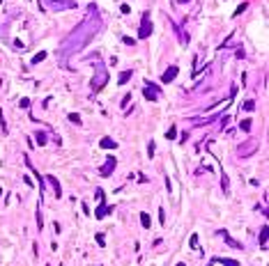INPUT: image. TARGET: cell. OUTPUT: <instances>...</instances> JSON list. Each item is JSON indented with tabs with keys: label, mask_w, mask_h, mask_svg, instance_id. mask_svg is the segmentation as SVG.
Listing matches in <instances>:
<instances>
[{
	"label": "cell",
	"mask_w": 269,
	"mask_h": 266,
	"mask_svg": "<svg viewBox=\"0 0 269 266\" xmlns=\"http://www.w3.org/2000/svg\"><path fill=\"white\" fill-rule=\"evenodd\" d=\"M113 163H115L113 158H108V168H111V165H113ZM101 174H104V177H106V174H111V170H106V168H104V170H101Z\"/></svg>",
	"instance_id": "14"
},
{
	"label": "cell",
	"mask_w": 269,
	"mask_h": 266,
	"mask_svg": "<svg viewBox=\"0 0 269 266\" xmlns=\"http://www.w3.org/2000/svg\"><path fill=\"white\" fill-rule=\"evenodd\" d=\"M37 142H39V145H44V142H46V136H44V133H37Z\"/></svg>",
	"instance_id": "16"
},
{
	"label": "cell",
	"mask_w": 269,
	"mask_h": 266,
	"mask_svg": "<svg viewBox=\"0 0 269 266\" xmlns=\"http://www.w3.org/2000/svg\"><path fill=\"white\" fill-rule=\"evenodd\" d=\"M69 120H71V122H76V124H81V117H78V115H69Z\"/></svg>",
	"instance_id": "21"
},
{
	"label": "cell",
	"mask_w": 269,
	"mask_h": 266,
	"mask_svg": "<svg viewBox=\"0 0 269 266\" xmlns=\"http://www.w3.org/2000/svg\"><path fill=\"white\" fill-rule=\"evenodd\" d=\"M106 214H111V206H106V204H99V209H97V218H104Z\"/></svg>",
	"instance_id": "3"
},
{
	"label": "cell",
	"mask_w": 269,
	"mask_h": 266,
	"mask_svg": "<svg viewBox=\"0 0 269 266\" xmlns=\"http://www.w3.org/2000/svg\"><path fill=\"white\" fill-rule=\"evenodd\" d=\"M129 78H131V71H122V74H120V85H124Z\"/></svg>",
	"instance_id": "8"
},
{
	"label": "cell",
	"mask_w": 269,
	"mask_h": 266,
	"mask_svg": "<svg viewBox=\"0 0 269 266\" xmlns=\"http://www.w3.org/2000/svg\"><path fill=\"white\" fill-rule=\"evenodd\" d=\"M175 136H177V129H175V126H170V129H168V133H166V138H168V140H173Z\"/></svg>",
	"instance_id": "12"
},
{
	"label": "cell",
	"mask_w": 269,
	"mask_h": 266,
	"mask_svg": "<svg viewBox=\"0 0 269 266\" xmlns=\"http://www.w3.org/2000/svg\"><path fill=\"white\" fill-rule=\"evenodd\" d=\"M260 243L267 246V227H262V232H260Z\"/></svg>",
	"instance_id": "10"
},
{
	"label": "cell",
	"mask_w": 269,
	"mask_h": 266,
	"mask_svg": "<svg viewBox=\"0 0 269 266\" xmlns=\"http://www.w3.org/2000/svg\"><path fill=\"white\" fill-rule=\"evenodd\" d=\"M214 262H221V264H226V266H239V262H235V259H228V257H216Z\"/></svg>",
	"instance_id": "4"
},
{
	"label": "cell",
	"mask_w": 269,
	"mask_h": 266,
	"mask_svg": "<svg viewBox=\"0 0 269 266\" xmlns=\"http://www.w3.org/2000/svg\"><path fill=\"white\" fill-rule=\"evenodd\" d=\"M30 106V99H21V108H28Z\"/></svg>",
	"instance_id": "20"
},
{
	"label": "cell",
	"mask_w": 269,
	"mask_h": 266,
	"mask_svg": "<svg viewBox=\"0 0 269 266\" xmlns=\"http://www.w3.org/2000/svg\"><path fill=\"white\" fill-rule=\"evenodd\" d=\"M191 248H198V234H193V236H191Z\"/></svg>",
	"instance_id": "15"
},
{
	"label": "cell",
	"mask_w": 269,
	"mask_h": 266,
	"mask_svg": "<svg viewBox=\"0 0 269 266\" xmlns=\"http://www.w3.org/2000/svg\"><path fill=\"white\" fill-rule=\"evenodd\" d=\"M48 181L53 184V190H55V195L60 197V195H62V190H60V184H58V179H55V177H48Z\"/></svg>",
	"instance_id": "6"
},
{
	"label": "cell",
	"mask_w": 269,
	"mask_h": 266,
	"mask_svg": "<svg viewBox=\"0 0 269 266\" xmlns=\"http://www.w3.org/2000/svg\"><path fill=\"white\" fill-rule=\"evenodd\" d=\"M180 2H186V0H180Z\"/></svg>",
	"instance_id": "22"
},
{
	"label": "cell",
	"mask_w": 269,
	"mask_h": 266,
	"mask_svg": "<svg viewBox=\"0 0 269 266\" xmlns=\"http://www.w3.org/2000/svg\"><path fill=\"white\" fill-rule=\"evenodd\" d=\"M147 149H150V152H147V156L152 158V156H154V142H150V147H147Z\"/></svg>",
	"instance_id": "17"
},
{
	"label": "cell",
	"mask_w": 269,
	"mask_h": 266,
	"mask_svg": "<svg viewBox=\"0 0 269 266\" xmlns=\"http://www.w3.org/2000/svg\"><path fill=\"white\" fill-rule=\"evenodd\" d=\"M175 76H177V67H170V69L163 74V76H161V80H163V83H170Z\"/></svg>",
	"instance_id": "2"
},
{
	"label": "cell",
	"mask_w": 269,
	"mask_h": 266,
	"mask_svg": "<svg viewBox=\"0 0 269 266\" xmlns=\"http://www.w3.org/2000/svg\"><path fill=\"white\" fill-rule=\"evenodd\" d=\"M44 58H46V53H44V51H42V53H37L35 58H32V64H39V62H42Z\"/></svg>",
	"instance_id": "9"
},
{
	"label": "cell",
	"mask_w": 269,
	"mask_h": 266,
	"mask_svg": "<svg viewBox=\"0 0 269 266\" xmlns=\"http://www.w3.org/2000/svg\"><path fill=\"white\" fill-rule=\"evenodd\" d=\"M244 110H253V101H246V103H244Z\"/></svg>",
	"instance_id": "18"
},
{
	"label": "cell",
	"mask_w": 269,
	"mask_h": 266,
	"mask_svg": "<svg viewBox=\"0 0 269 266\" xmlns=\"http://www.w3.org/2000/svg\"><path fill=\"white\" fill-rule=\"evenodd\" d=\"M152 34V23L147 21V14H145V23L140 26V30H138V37L140 39H145V37H150Z\"/></svg>",
	"instance_id": "1"
},
{
	"label": "cell",
	"mask_w": 269,
	"mask_h": 266,
	"mask_svg": "<svg viewBox=\"0 0 269 266\" xmlns=\"http://www.w3.org/2000/svg\"><path fill=\"white\" fill-rule=\"evenodd\" d=\"M99 145L104 147V149H115V147H117V145H115V142H113V140H111V138H104V140H101Z\"/></svg>",
	"instance_id": "5"
},
{
	"label": "cell",
	"mask_w": 269,
	"mask_h": 266,
	"mask_svg": "<svg viewBox=\"0 0 269 266\" xmlns=\"http://www.w3.org/2000/svg\"><path fill=\"white\" fill-rule=\"evenodd\" d=\"M244 9H246V2H242V5H239V7H237V12H235V14H242Z\"/></svg>",
	"instance_id": "19"
},
{
	"label": "cell",
	"mask_w": 269,
	"mask_h": 266,
	"mask_svg": "<svg viewBox=\"0 0 269 266\" xmlns=\"http://www.w3.org/2000/svg\"><path fill=\"white\" fill-rule=\"evenodd\" d=\"M140 223H143V227H145V230H147V227H152V225H150V216H147V214H140Z\"/></svg>",
	"instance_id": "7"
},
{
	"label": "cell",
	"mask_w": 269,
	"mask_h": 266,
	"mask_svg": "<svg viewBox=\"0 0 269 266\" xmlns=\"http://www.w3.org/2000/svg\"><path fill=\"white\" fill-rule=\"evenodd\" d=\"M239 126H242V131H251V120H244Z\"/></svg>",
	"instance_id": "13"
},
{
	"label": "cell",
	"mask_w": 269,
	"mask_h": 266,
	"mask_svg": "<svg viewBox=\"0 0 269 266\" xmlns=\"http://www.w3.org/2000/svg\"><path fill=\"white\" fill-rule=\"evenodd\" d=\"M145 96H147L150 101H154V99H156V92L152 90V87H150V90H145Z\"/></svg>",
	"instance_id": "11"
}]
</instances>
